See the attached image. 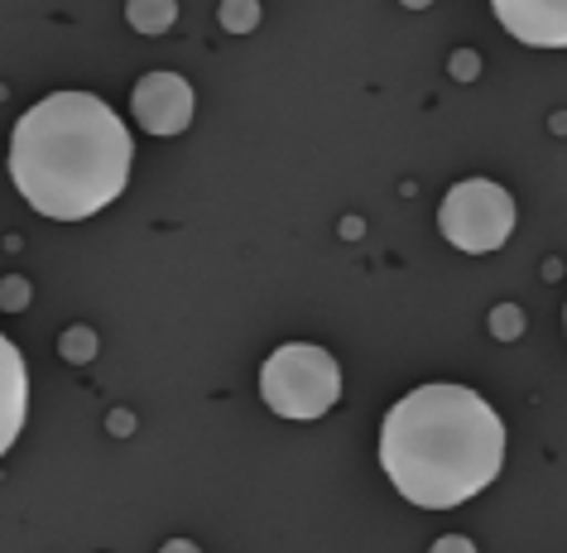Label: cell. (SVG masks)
Here are the masks:
<instances>
[{"label": "cell", "mask_w": 567, "mask_h": 553, "mask_svg": "<svg viewBox=\"0 0 567 553\" xmlns=\"http://www.w3.org/2000/svg\"><path fill=\"white\" fill-rule=\"evenodd\" d=\"M24 299H30L24 279H6V285H0V308H24Z\"/></svg>", "instance_id": "7c38bea8"}, {"label": "cell", "mask_w": 567, "mask_h": 553, "mask_svg": "<svg viewBox=\"0 0 567 553\" xmlns=\"http://www.w3.org/2000/svg\"><path fill=\"white\" fill-rule=\"evenodd\" d=\"M131 106L150 135H178L193 121V88L178 73H150L135 82Z\"/></svg>", "instance_id": "5b68a950"}, {"label": "cell", "mask_w": 567, "mask_h": 553, "mask_svg": "<svg viewBox=\"0 0 567 553\" xmlns=\"http://www.w3.org/2000/svg\"><path fill=\"white\" fill-rule=\"evenodd\" d=\"M491 332L501 337V342H515V337L524 332V314H519L515 304H501V308L491 314Z\"/></svg>", "instance_id": "30bf717a"}, {"label": "cell", "mask_w": 567, "mask_h": 553, "mask_svg": "<svg viewBox=\"0 0 567 553\" xmlns=\"http://www.w3.org/2000/svg\"><path fill=\"white\" fill-rule=\"evenodd\" d=\"M380 462L404 501L452 510L501 477L505 423L466 386H419L385 414Z\"/></svg>", "instance_id": "7a4b0ae2"}, {"label": "cell", "mask_w": 567, "mask_h": 553, "mask_svg": "<svg viewBox=\"0 0 567 553\" xmlns=\"http://www.w3.org/2000/svg\"><path fill=\"white\" fill-rule=\"evenodd\" d=\"M159 553H197V544H188V539H168Z\"/></svg>", "instance_id": "5bb4252c"}, {"label": "cell", "mask_w": 567, "mask_h": 553, "mask_svg": "<svg viewBox=\"0 0 567 553\" xmlns=\"http://www.w3.org/2000/svg\"><path fill=\"white\" fill-rule=\"evenodd\" d=\"M125 16H131V24L140 34H164L168 24H174L178 6H174V0H131V6H125Z\"/></svg>", "instance_id": "ba28073f"}, {"label": "cell", "mask_w": 567, "mask_h": 553, "mask_svg": "<svg viewBox=\"0 0 567 553\" xmlns=\"http://www.w3.org/2000/svg\"><path fill=\"white\" fill-rule=\"evenodd\" d=\"M260 395L279 419H322L342 400V366L313 342H289L265 361Z\"/></svg>", "instance_id": "3957f363"}, {"label": "cell", "mask_w": 567, "mask_h": 553, "mask_svg": "<svg viewBox=\"0 0 567 553\" xmlns=\"http://www.w3.org/2000/svg\"><path fill=\"white\" fill-rule=\"evenodd\" d=\"M63 357L68 361H92V351H96V337L87 328H73V332H63Z\"/></svg>", "instance_id": "8fae6325"}, {"label": "cell", "mask_w": 567, "mask_h": 553, "mask_svg": "<svg viewBox=\"0 0 567 553\" xmlns=\"http://www.w3.org/2000/svg\"><path fill=\"white\" fill-rule=\"evenodd\" d=\"M221 24L231 34H250L255 24H260V6H255V0H226V6H221Z\"/></svg>", "instance_id": "9c48e42d"}, {"label": "cell", "mask_w": 567, "mask_h": 553, "mask_svg": "<svg viewBox=\"0 0 567 553\" xmlns=\"http://www.w3.org/2000/svg\"><path fill=\"white\" fill-rule=\"evenodd\" d=\"M24 414H30V371H24L20 347L0 332V458L20 438Z\"/></svg>", "instance_id": "52a82bcc"}, {"label": "cell", "mask_w": 567, "mask_h": 553, "mask_svg": "<svg viewBox=\"0 0 567 553\" xmlns=\"http://www.w3.org/2000/svg\"><path fill=\"white\" fill-rule=\"evenodd\" d=\"M495 20L519 44L567 49V0H495Z\"/></svg>", "instance_id": "8992f818"}, {"label": "cell", "mask_w": 567, "mask_h": 553, "mask_svg": "<svg viewBox=\"0 0 567 553\" xmlns=\"http://www.w3.org/2000/svg\"><path fill=\"white\" fill-rule=\"evenodd\" d=\"M131 154V131L102 96L53 92L16 121L10 174L34 212L53 222H82L125 193Z\"/></svg>", "instance_id": "6da1fadb"}, {"label": "cell", "mask_w": 567, "mask_h": 553, "mask_svg": "<svg viewBox=\"0 0 567 553\" xmlns=\"http://www.w3.org/2000/svg\"><path fill=\"white\" fill-rule=\"evenodd\" d=\"M429 553H476V544H472V539H462V534H443Z\"/></svg>", "instance_id": "4fadbf2b"}, {"label": "cell", "mask_w": 567, "mask_h": 553, "mask_svg": "<svg viewBox=\"0 0 567 553\" xmlns=\"http://www.w3.org/2000/svg\"><path fill=\"white\" fill-rule=\"evenodd\" d=\"M563 318H567V308H563Z\"/></svg>", "instance_id": "2e32d148"}, {"label": "cell", "mask_w": 567, "mask_h": 553, "mask_svg": "<svg viewBox=\"0 0 567 553\" xmlns=\"http://www.w3.org/2000/svg\"><path fill=\"white\" fill-rule=\"evenodd\" d=\"M437 226L466 255L501 250L515 232V197L491 178H466L457 188H447L443 207H437Z\"/></svg>", "instance_id": "277c9868"}, {"label": "cell", "mask_w": 567, "mask_h": 553, "mask_svg": "<svg viewBox=\"0 0 567 553\" xmlns=\"http://www.w3.org/2000/svg\"><path fill=\"white\" fill-rule=\"evenodd\" d=\"M452 73H462V78H472V73H476V59H452Z\"/></svg>", "instance_id": "9a60e30c"}]
</instances>
